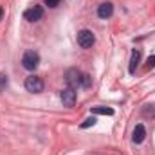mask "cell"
Listing matches in <instances>:
<instances>
[{
    "mask_svg": "<svg viewBox=\"0 0 155 155\" xmlns=\"http://www.w3.org/2000/svg\"><path fill=\"white\" fill-rule=\"evenodd\" d=\"M112 15H114V4H112V2H103V4H99V7H97V16H99V18L107 20V18H110Z\"/></svg>",
    "mask_w": 155,
    "mask_h": 155,
    "instance_id": "52a82bcc",
    "label": "cell"
},
{
    "mask_svg": "<svg viewBox=\"0 0 155 155\" xmlns=\"http://www.w3.org/2000/svg\"><path fill=\"white\" fill-rule=\"evenodd\" d=\"M41 16H43V9H41V5H33L31 9H27V11L24 13V18H25L27 22H38Z\"/></svg>",
    "mask_w": 155,
    "mask_h": 155,
    "instance_id": "8992f818",
    "label": "cell"
},
{
    "mask_svg": "<svg viewBox=\"0 0 155 155\" xmlns=\"http://www.w3.org/2000/svg\"><path fill=\"white\" fill-rule=\"evenodd\" d=\"M45 4H47L49 7H56V5L60 4V0H45Z\"/></svg>",
    "mask_w": 155,
    "mask_h": 155,
    "instance_id": "9a60e30c",
    "label": "cell"
},
{
    "mask_svg": "<svg viewBox=\"0 0 155 155\" xmlns=\"http://www.w3.org/2000/svg\"><path fill=\"white\" fill-rule=\"evenodd\" d=\"M25 88H27V92L40 94L43 90V79L40 76H29L25 79Z\"/></svg>",
    "mask_w": 155,
    "mask_h": 155,
    "instance_id": "3957f363",
    "label": "cell"
},
{
    "mask_svg": "<svg viewBox=\"0 0 155 155\" xmlns=\"http://www.w3.org/2000/svg\"><path fill=\"white\" fill-rule=\"evenodd\" d=\"M7 83H9V79H7V76L0 72V92H2V90H4V88L7 87Z\"/></svg>",
    "mask_w": 155,
    "mask_h": 155,
    "instance_id": "7c38bea8",
    "label": "cell"
},
{
    "mask_svg": "<svg viewBox=\"0 0 155 155\" xmlns=\"http://www.w3.org/2000/svg\"><path fill=\"white\" fill-rule=\"evenodd\" d=\"M60 97H61L63 107H67V108H72V107H74V103H76V92H74V88H72V87L63 88V90H61V94H60Z\"/></svg>",
    "mask_w": 155,
    "mask_h": 155,
    "instance_id": "277c9868",
    "label": "cell"
},
{
    "mask_svg": "<svg viewBox=\"0 0 155 155\" xmlns=\"http://www.w3.org/2000/svg\"><path fill=\"white\" fill-rule=\"evenodd\" d=\"M90 112L94 116H114V110L110 107H92Z\"/></svg>",
    "mask_w": 155,
    "mask_h": 155,
    "instance_id": "30bf717a",
    "label": "cell"
},
{
    "mask_svg": "<svg viewBox=\"0 0 155 155\" xmlns=\"http://www.w3.org/2000/svg\"><path fill=\"white\" fill-rule=\"evenodd\" d=\"M94 41H96V36H94L92 31H88V29H81V31L78 33V43H79V47L88 49V47L94 45Z\"/></svg>",
    "mask_w": 155,
    "mask_h": 155,
    "instance_id": "7a4b0ae2",
    "label": "cell"
},
{
    "mask_svg": "<svg viewBox=\"0 0 155 155\" xmlns=\"http://www.w3.org/2000/svg\"><path fill=\"white\" fill-rule=\"evenodd\" d=\"M90 83H92V78L88 76V74H83V76H81V87L88 88V87H90Z\"/></svg>",
    "mask_w": 155,
    "mask_h": 155,
    "instance_id": "8fae6325",
    "label": "cell"
},
{
    "mask_svg": "<svg viewBox=\"0 0 155 155\" xmlns=\"http://www.w3.org/2000/svg\"><path fill=\"white\" fill-rule=\"evenodd\" d=\"M155 67V56H150L148 61H146V69H153Z\"/></svg>",
    "mask_w": 155,
    "mask_h": 155,
    "instance_id": "5bb4252c",
    "label": "cell"
},
{
    "mask_svg": "<svg viewBox=\"0 0 155 155\" xmlns=\"http://www.w3.org/2000/svg\"><path fill=\"white\" fill-rule=\"evenodd\" d=\"M81 76H83V74H81L78 69H69L67 74H65V79H67L69 87L78 88V87H81Z\"/></svg>",
    "mask_w": 155,
    "mask_h": 155,
    "instance_id": "5b68a950",
    "label": "cell"
},
{
    "mask_svg": "<svg viewBox=\"0 0 155 155\" xmlns=\"http://www.w3.org/2000/svg\"><path fill=\"white\" fill-rule=\"evenodd\" d=\"M2 16H4V9L0 7V20H2Z\"/></svg>",
    "mask_w": 155,
    "mask_h": 155,
    "instance_id": "2e32d148",
    "label": "cell"
},
{
    "mask_svg": "<svg viewBox=\"0 0 155 155\" xmlns=\"http://www.w3.org/2000/svg\"><path fill=\"white\" fill-rule=\"evenodd\" d=\"M22 65H24V69H27V71H35L40 65L38 52H35V51H25V52H24V58H22Z\"/></svg>",
    "mask_w": 155,
    "mask_h": 155,
    "instance_id": "6da1fadb",
    "label": "cell"
},
{
    "mask_svg": "<svg viewBox=\"0 0 155 155\" xmlns=\"http://www.w3.org/2000/svg\"><path fill=\"white\" fill-rule=\"evenodd\" d=\"M94 124H96V117H90V119H85V123H81V128H88Z\"/></svg>",
    "mask_w": 155,
    "mask_h": 155,
    "instance_id": "4fadbf2b",
    "label": "cell"
},
{
    "mask_svg": "<svg viewBox=\"0 0 155 155\" xmlns=\"http://www.w3.org/2000/svg\"><path fill=\"white\" fill-rule=\"evenodd\" d=\"M139 61H141V51H134L132 52V58H130V67H128V71H130V74H134L135 71H137V67H139Z\"/></svg>",
    "mask_w": 155,
    "mask_h": 155,
    "instance_id": "9c48e42d",
    "label": "cell"
},
{
    "mask_svg": "<svg viewBox=\"0 0 155 155\" xmlns=\"http://www.w3.org/2000/svg\"><path fill=\"white\" fill-rule=\"evenodd\" d=\"M146 139V128H144V124H137L135 128H134V135H132V141L135 143V144H141L143 141Z\"/></svg>",
    "mask_w": 155,
    "mask_h": 155,
    "instance_id": "ba28073f",
    "label": "cell"
}]
</instances>
